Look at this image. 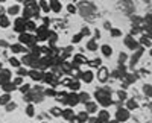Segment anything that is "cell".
<instances>
[{
  "mask_svg": "<svg viewBox=\"0 0 152 123\" xmlns=\"http://www.w3.org/2000/svg\"><path fill=\"white\" fill-rule=\"evenodd\" d=\"M94 99L99 102V105L102 106V108H108L110 105H113L110 91H108V90H104V88L96 90V93H94Z\"/></svg>",
  "mask_w": 152,
  "mask_h": 123,
  "instance_id": "6da1fadb",
  "label": "cell"
},
{
  "mask_svg": "<svg viewBox=\"0 0 152 123\" xmlns=\"http://www.w3.org/2000/svg\"><path fill=\"white\" fill-rule=\"evenodd\" d=\"M18 44H21V46H34V44H38V41H37V36L35 35H32V33H28V32H23V33H20L18 35Z\"/></svg>",
  "mask_w": 152,
  "mask_h": 123,
  "instance_id": "7a4b0ae2",
  "label": "cell"
},
{
  "mask_svg": "<svg viewBox=\"0 0 152 123\" xmlns=\"http://www.w3.org/2000/svg\"><path fill=\"white\" fill-rule=\"evenodd\" d=\"M49 35H50V29L44 24L41 26H37V31H35V36H37V41H47L49 40Z\"/></svg>",
  "mask_w": 152,
  "mask_h": 123,
  "instance_id": "3957f363",
  "label": "cell"
},
{
  "mask_svg": "<svg viewBox=\"0 0 152 123\" xmlns=\"http://www.w3.org/2000/svg\"><path fill=\"white\" fill-rule=\"evenodd\" d=\"M128 119H129V111L126 108H119L116 111V119H114V120H117L119 123L128 122Z\"/></svg>",
  "mask_w": 152,
  "mask_h": 123,
  "instance_id": "277c9868",
  "label": "cell"
},
{
  "mask_svg": "<svg viewBox=\"0 0 152 123\" xmlns=\"http://www.w3.org/2000/svg\"><path fill=\"white\" fill-rule=\"evenodd\" d=\"M61 117H64L69 123H75V122H76V113L73 111V108H66V109H62Z\"/></svg>",
  "mask_w": 152,
  "mask_h": 123,
  "instance_id": "5b68a950",
  "label": "cell"
},
{
  "mask_svg": "<svg viewBox=\"0 0 152 123\" xmlns=\"http://www.w3.org/2000/svg\"><path fill=\"white\" fill-rule=\"evenodd\" d=\"M14 31L18 32V35L26 32V20H23L21 17H17L15 21H14Z\"/></svg>",
  "mask_w": 152,
  "mask_h": 123,
  "instance_id": "8992f818",
  "label": "cell"
},
{
  "mask_svg": "<svg viewBox=\"0 0 152 123\" xmlns=\"http://www.w3.org/2000/svg\"><path fill=\"white\" fill-rule=\"evenodd\" d=\"M79 103V99H78V93H67V97H66V105H69V108H73Z\"/></svg>",
  "mask_w": 152,
  "mask_h": 123,
  "instance_id": "52a82bcc",
  "label": "cell"
},
{
  "mask_svg": "<svg viewBox=\"0 0 152 123\" xmlns=\"http://www.w3.org/2000/svg\"><path fill=\"white\" fill-rule=\"evenodd\" d=\"M88 63V59L84 56V55H81V53H76L75 55V58H73V63H72V66L73 67H76V68H79L81 66H84V64H87Z\"/></svg>",
  "mask_w": 152,
  "mask_h": 123,
  "instance_id": "ba28073f",
  "label": "cell"
},
{
  "mask_svg": "<svg viewBox=\"0 0 152 123\" xmlns=\"http://www.w3.org/2000/svg\"><path fill=\"white\" fill-rule=\"evenodd\" d=\"M11 76H12V73H11V70H5V68H2L0 70V87L2 85H5L6 82H11Z\"/></svg>",
  "mask_w": 152,
  "mask_h": 123,
  "instance_id": "9c48e42d",
  "label": "cell"
},
{
  "mask_svg": "<svg viewBox=\"0 0 152 123\" xmlns=\"http://www.w3.org/2000/svg\"><path fill=\"white\" fill-rule=\"evenodd\" d=\"M123 43H125V46L128 49H131V50H137V49H138V41L134 38V36H131V35L126 36Z\"/></svg>",
  "mask_w": 152,
  "mask_h": 123,
  "instance_id": "30bf717a",
  "label": "cell"
},
{
  "mask_svg": "<svg viewBox=\"0 0 152 123\" xmlns=\"http://www.w3.org/2000/svg\"><path fill=\"white\" fill-rule=\"evenodd\" d=\"M43 73L44 71H41V70H28V76L32 79V81H35V82H40V81H43Z\"/></svg>",
  "mask_w": 152,
  "mask_h": 123,
  "instance_id": "8fae6325",
  "label": "cell"
},
{
  "mask_svg": "<svg viewBox=\"0 0 152 123\" xmlns=\"http://www.w3.org/2000/svg\"><path fill=\"white\" fill-rule=\"evenodd\" d=\"M97 79L100 82H107L110 79V71L107 67H99V71H97Z\"/></svg>",
  "mask_w": 152,
  "mask_h": 123,
  "instance_id": "7c38bea8",
  "label": "cell"
},
{
  "mask_svg": "<svg viewBox=\"0 0 152 123\" xmlns=\"http://www.w3.org/2000/svg\"><path fill=\"white\" fill-rule=\"evenodd\" d=\"M96 117L99 119L100 123H108L111 120V114L107 111V109H100V111H97V116Z\"/></svg>",
  "mask_w": 152,
  "mask_h": 123,
  "instance_id": "4fadbf2b",
  "label": "cell"
},
{
  "mask_svg": "<svg viewBox=\"0 0 152 123\" xmlns=\"http://www.w3.org/2000/svg\"><path fill=\"white\" fill-rule=\"evenodd\" d=\"M81 79H82V82H85V84H91V82H93V79H94V73H93L91 70L82 71Z\"/></svg>",
  "mask_w": 152,
  "mask_h": 123,
  "instance_id": "5bb4252c",
  "label": "cell"
},
{
  "mask_svg": "<svg viewBox=\"0 0 152 123\" xmlns=\"http://www.w3.org/2000/svg\"><path fill=\"white\" fill-rule=\"evenodd\" d=\"M49 8H50V11H53V12H61V9H62V3L59 2V0H52V2H49Z\"/></svg>",
  "mask_w": 152,
  "mask_h": 123,
  "instance_id": "9a60e30c",
  "label": "cell"
},
{
  "mask_svg": "<svg viewBox=\"0 0 152 123\" xmlns=\"http://www.w3.org/2000/svg\"><path fill=\"white\" fill-rule=\"evenodd\" d=\"M85 113L87 114H90V113H97V103L90 100V102H87L85 103Z\"/></svg>",
  "mask_w": 152,
  "mask_h": 123,
  "instance_id": "2e32d148",
  "label": "cell"
},
{
  "mask_svg": "<svg viewBox=\"0 0 152 123\" xmlns=\"http://www.w3.org/2000/svg\"><path fill=\"white\" fill-rule=\"evenodd\" d=\"M47 41H49V47L53 49L55 44H56V41H58V33L53 32V31H50V35H49V40Z\"/></svg>",
  "mask_w": 152,
  "mask_h": 123,
  "instance_id": "e0dca14e",
  "label": "cell"
},
{
  "mask_svg": "<svg viewBox=\"0 0 152 123\" xmlns=\"http://www.w3.org/2000/svg\"><path fill=\"white\" fill-rule=\"evenodd\" d=\"M9 49H11V52H12V53H15V55H17V53H21V52H28L26 49H24L21 44H18V43L11 44V47H9Z\"/></svg>",
  "mask_w": 152,
  "mask_h": 123,
  "instance_id": "ac0fdd59",
  "label": "cell"
},
{
  "mask_svg": "<svg viewBox=\"0 0 152 123\" xmlns=\"http://www.w3.org/2000/svg\"><path fill=\"white\" fill-rule=\"evenodd\" d=\"M2 90H3L6 94H11L12 91H15V90H17V87H15V85L12 84V82H6L5 85H2Z\"/></svg>",
  "mask_w": 152,
  "mask_h": 123,
  "instance_id": "d6986e66",
  "label": "cell"
},
{
  "mask_svg": "<svg viewBox=\"0 0 152 123\" xmlns=\"http://www.w3.org/2000/svg\"><path fill=\"white\" fill-rule=\"evenodd\" d=\"M88 116L85 111H82V113H76V123H85V122H88Z\"/></svg>",
  "mask_w": 152,
  "mask_h": 123,
  "instance_id": "ffe728a7",
  "label": "cell"
},
{
  "mask_svg": "<svg viewBox=\"0 0 152 123\" xmlns=\"http://www.w3.org/2000/svg\"><path fill=\"white\" fill-rule=\"evenodd\" d=\"M37 31V23H35V20H28L26 21V32L28 33H32V32H35Z\"/></svg>",
  "mask_w": 152,
  "mask_h": 123,
  "instance_id": "44dd1931",
  "label": "cell"
},
{
  "mask_svg": "<svg viewBox=\"0 0 152 123\" xmlns=\"http://www.w3.org/2000/svg\"><path fill=\"white\" fill-rule=\"evenodd\" d=\"M20 11H21L20 5L15 3V5H11V6L8 8V14H9V15H18V12H20Z\"/></svg>",
  "mask_w": 152,
  "mask_h": 123,
  "instance_id": "7402d4cb",
  "label": "cell"
},
{
  "mask_svg": "<svg viewBox=\"0 0 152 123\" xmlns=\"http://www.w3.org/2000/svg\"><path fill=\"white\" fill-rule=\"evenodd\" d=\"M78 99H79V103H87V102H90V94L88 93H84V91H79L78 94Z\"/></svg>",
  "mask_w": 152,
  "mask_h": 123,
  "instance_id": "603a6c76",
  "label": "cell"
},
{
  "mask_svg": "<svg viewBox=\"0 0 152 123\" xmlns=\"http://www.w3.org/2000/svg\"><path fill=\"white\" fill-rule=\"evenodd\" d=\"M142 53H143V47H140V49H137V50H135V55H134V56L131 58V64H129L131 67H134V66H135L137 59H138V58L142 56Z\"/></svg>",
  "mask_w": 152,
  "mask_h": 123,
  "instance_id": "cb8c5ba5",
  "label": "cell"
},
{
  "mask_svg": "<svg viewBox=\"0 0 152 123\" xmlns=\"http://www.w3.org/2000/svg\"><path fill=\"white\" fill-rule=\"evenodd\" d=\"M100 50H102V55L107 56V58H110V56L113 55V49H111V46H108V44H104L102 47H100Z\"/></svg>",
  "mask_w": 152,
  "mask_h": 123,
  "instance_id": "d4e9b609",
  "label": "cell"
},
{
  "mask_svg": "<svg viewBox=\"0 0 152 123\" xmlns=\"http://www.w3.org/2000/svg\"><path fill=\"white\" fill-rule=\"evenodd\" d=\"M8 103H11V94L3 93L2 96H0V105H2V106H6Z\"/></svg>",
  "mask_w": 152,
  "mask_h": 123,
  "instance_id": "484cf974",
  "label": "cell"
},
{
  "mask_svg": "<svg viewBox=\"0 0 152 123\" xmlns=\"http://www.w3.org/2000/svg\"><path fill=\"white\" fill-rule=\"evenodd\" d=\"M140 43H142L145 47H151V46H152V41H151V36H149V35H142V36H140ZM140 43H138V44H140Z\"/></svg>",
  "mask_w": 152,
  "mask_h": 123,
  "instance_id": "4316f807",
  "label": "cell"
},
{
  "mask_svg": "<svg viewBox=\"0 0 152 123\" xmlns=\"http://www.w3.org/2000/svg\"><path fill=\"white\" fill-rule=\"evenodd\" d=\"M100 64H102L100 58H94V59H91V61H88V63H87V66H90L91 68H99Z\"/></svg>",
  "mask_w": 152,
  "mask_h": 123,
  "instance_id": "83f0119b",
  "label": "cell"
},
{
  "mask_svg": "<svg viewBox=\"0 0 152 123\" xmlns=\"http://www.w3.org/2000/svg\"><path fill=\"white\" fill-rule=\"evenodd\" d=\"M9 24H11V21H9L8 15H0V28L6 29V28H9Z\"/></svg>",
  "mask_w": 152,
  "mask_h": 123,
  "instance_id": "f1b7e54d",
  "label": "cell"
},
{
  "mask_svg": "<svg viewBox=\"0 0 152 123\" xmlns=\"http://www.w3.org/2000/svg\"><path fill=\"white\" fill-rule=\"evenodd\" d=\"M125 102H126V106H125V108L128 109V111H131V109H135V108L138 106V103H137L134 99H126Z\"/></svg>",
  "mask_w": 152,
  "mask_h": 123,
  "instance_id": "f546056e",
  "label": "cell"
},
{
  "mask_svg": "<svg viewBox=\"0 0 152 123\" xmlns=\"http://www.w3.org/2000/svg\"><path fill=\"white\" fill-rule=\"evenodd\" d=\"M38 8H40V11L43 12H50V8H49V2H46V0H41V2H38Z\"/></svg>",
  "mask_w": 152,
  "mask_h": 123,
  "instance_id": "4dcf8cb0",
  "label": "cell"
},
{
  "mask_svg": "<svg viewBox=\"0 0 152 123\" xmlns=\"http://www.w3.org/2000/svg\"><path fill=\"white\" fill-rule=\"evenodd\" d=\"M69 88L72 90V93H76V91L81 88V82H79V81H72V82L69 84Z\"/></svg>",
  "mask_w": 152,
  "mask_h": 123,
  "instance_id": "1f68e13d",
  "label": "cell"
},
{
  "mask_svg": "<svg viewBox=\"0 0 152 123\" xmlns=\"http://www.w3.org/2000/svg\"><path fill=\"white\" fill-rule=\"evenodd\" d=\"M8 61H9V64H11L12 67H14V68H20V67H21L20 59H18V58H15V56H11Z\"/></svg>",
  "mask_w": 152,
  "mask_h": 123,
  "instance_id": "d6a6232c",
  "label": "cell"
},
{
  "mask_svg": "<svg viewBox=\"0 0 152 123\" xmlns=\"http://www.w3.org/2000/svg\"><path fill=\"white\" fill-rule=\"evenodd\" d=\"M87 49L90 52H96L97 50V43H96V40H90L87 43Z\"/></svg>",
  "mask_w": 152,
  "mask_h": 123,
  "instance_id": "836d02e7",
  "label": "cell"
},
{
  "mask_svg": "<svg viewBox=\"0 0 152 123\" xmlns=\"http://www.w3.org/2000/svg\"><path fill=\"white\" fill-rule=\"evenodd\" d=\"M26 116H29V117H34V116H35V108H34L32 103H29V105L26 106Z\"/></svg>",
  "mask_w": 152,
  "mask_h": 123,
  "instance_id": "e575fe53",
  "label": "cell"
},
{
  "mask_svg": "<svg viewBox=\"0 0 152 123\" xmlns=\"http://www.w3.org/2000/svg\"><path fill=\"white\" fill-rule=\"evenodd\" d=\"M18 88H20V91H21L23 94H28V93L31 91V88H32V87H31L29 84H23V85H20Z\"/></svg>",
  "mask_w": 152,
  "mask_h": 123,
  "instance_id": "d590c367",
  "label": "cell"
},
{
  "mask_svg": "<svg viewBox=\"0 0 152 123\" xmlns=\"http://www.w3.org/2000/svg\"><path fill=\"white\" fill-rule=\"evenodd\" d=\"M61 113H62V109H59L58 106H53L52 109H50V114H52L53 117H61Z\"/></svg>",
  "mask_w": 152,
  "mask_h": 123,
  "instance_id": "8d00e7d4",
  "label": "cell"
},
{
  "mask_svg": "<svg viewBox=\"0 0 152 123\" xmlns=\"http://www.w3.org/2000/svg\"><path fill=\"white\" fill-rule=\"evenodd\" d=\"M43 96H50V97H55V96H56V90H55V88H47V90H44Z\"/></svg>",
  "mask_w": 152,
  "mask_h": 123,
  "instance_id": "74e56055",
  "label": "cell"
},
{
  "mask_svg": "<svg viewBox=\"0 0 152 123\" xmlns=\"http://www.w3.org/2000/svg\"><path fill=\"white\" fill-rule=\"evenodd\" d=\"M110 33H111V36H122V31L120 29H116V28H111L110 29Z\"/></svg>",
  "mask_w": 152,
  "mask_h": 123,
  "instance_id": "f35d334b",
  "label": "cell"
},
{
  "mask_svg": "<svg viewBox=\"0 0 152 123\" xmlns=\"http://www.w3.org/2000/svg\"><path fill=\"white\" fill-rule=\"evenodd\" d=\"M11 82H12V84H14L15 87L18 88L20 85H23V78H20V76H15V78H14V81H11Z\"/></svg>",
  "mask_w": 152,
  "mask_h": 123,
  "instance_id": "ab89813d",
  "label": "cell"
},
{
  "mask_svg": "<svg viewBox=\"0 0 152 123\" xmlns=\"http://www.w3.org/2000/svg\"><path fill=\"white\" fill-rule=\"evenodd\" d=\"M81 40H82V35H81V33H76V35H73V36H72V43H73V44L81 43Z\"/></svg>",
  "mask_w": 152,
  "mask_h": 123,
  "instance_id": "60d3db41",
  "label": "cell"
},
{
  "mask_svg": "<svg viewBox=\"0 0 152 123\" xmlns=\"http://www.w3.org/2000/svg\"><path fill=\"white\" fill-rule=\"evenodd\" d=\"M117 97H119L120 100H126V99H128V94H126L123 90H119L117 91Z\"/></svg>",
  "mask_w": 152,
  "mask_h": 123,
  "instance_id": "b9f144b4",
  "label": "cell"
},
{
  "mask_svg": "<svg viewBox=\"0 0 152 123\" xmlns=\"http://www.w3.org/2000/svg\"><path fill=\"white\" fill-rule=\"evenodd\" d=\"M28 75V70L26 68H23V67H20V68H17V76H26Z\"/></svg>",
  "mask_w": 152,
  "mask_h": 123,
  "instance_id": "7bdbcfd3",
  "label": "cell"
},
{
  "mask_svg": "<svg viewBox=\"0 0 152 123\" xmlns=\"http://www.w3.org/2000/svg\"><path fill=\"white\" fill-rule=\"evenodd\" d=\"M143 91H145V94H146L148 97H151V85H149V84H146L145 87H143Z\"/></svg>",
  "mask_w": 152,
  "mask_h": 123,
  "instance_id": "ee69618b",
  "label": "cell"
},
{
  "mask_svg": "<svg viewBox=\"0 0 152 123\" xmlns=\"http://www.w3.org/2000/svg\"><path fill=\"white\" fill-rule=\"evenodd\" d=\"M67 11L70 12V14H75V12H76V6L73 3H70V5H67Z\"/></svg>",
  "mask_w": 152,
  "mask_h": 123,
  "instance_id": "f6af8a7d",
  "label": "cell"
},
{
  "mask_svg": "<svg viewBox=\"0 0 152 123\" xmlns=\"http://www.w3.org/2000/svg\"><path fill=\"white\" fill-rule=\"evenodd\" d=\"M82 36H85V35H90V29H88V28H82V31L79 32Z\"/></svg>",
  "mask_w": 152,
  "mask_h": 123,
  "instance_id": "bcb514c9",
  "label": "cell"
},
{
  "mask_svg": "<svg viewBox=\"0 0 152 123\" xmlns=\"http://www.w3.org/2000/svg\"><path fill=\"white\" fill-rule=\"evenodd\" d=\"M88 123H100L97 117H88Z\"/></svg>",
  "mask_w": 152,
  "mask_h": 123,
  "instance_id": "7dc6e473",
  "label": "cell"
},
{
  "mask_svg": "<svg viewBox=\"0 0 152 123\" xmlns=\"http://www.w3.org/2000/svg\"><path fill=\"white\" fill-rule=\"evenodd\" d=\"M43 23H44V26H47V28H49V23H50V20H49L47 17H44V18H43Z\"/></svg>",
  "mask_w": 152,
  "mask_h": 123,
  "instance_id": "c3c4849f",
  "label": "cell"
},
{
  "mask_svg": "<svg viewBox=\"0 0 152 123\" xmlns=\"http://www.w3.org/2000/svg\"><path fill=\"white\" fill-rule=\"evenodd\" d=\"M108 123H119V122H117V120H114V119H113V120H110Z\"/></svg>",
  "mask_w": 152,
  "mask_h": 123,
  "instance_id": "681fc988",
  "label": "cell"
},
{
  "mask_svg": "<svg viewBox=\"0 0 152 123\" xmlns=\"http://www.w3.org/2000/svg\"><path fill=\"white\" fill-rule=\"evenodd\" d=\"M3 68V66H2V63H0V70H2Z\"/></svg>",
  "mask_w": 152,
  "mask_h": 123,
  "instance_id": "f907efd6",
  "label": "cell"
},
{
  "mask_svg": "<svg viewBox=\"0 0 152 123\" xmlns=\"http://www.w3.org/2000/svg\"><path fill=\"white\" fill-rule=\"evenodd\" d=\"M75 123H76V122H75Z\"/></svg>",
  "mask_w": 152,
  "mask_h": 123,
  "instance_id": "816d5d0a",
  "label": "cell"
}]
</instances>
